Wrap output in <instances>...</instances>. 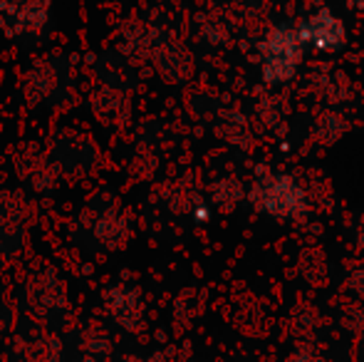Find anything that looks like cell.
<instances>
[{
    "label": "cell",
    "instance_id": "obj_1",
    "mask_svg": "<svg viewBox=\"0 0 364 362\" xmlns=\"http://www.w3.org/2000/svg\"><path fill=\"white\" fill-rule=\"evenodd\" d=\"M302 38L295 28L278 25L260 43V70L268 85H285L297 73L302 60Z\"/></svg>",
    "mask_w": 364,
    "mask_h": 362
},
{
    "label": "cell",
    "instance_id": "obj_2",
    "mask_svg": "<svg viewBox=\"0 0 364 362\" xmlns=\"http://www.w3.org/2000/svg\"><path fill=\"white\" fill-rule=\"evenodd\" d=\"M297 33H300L302 43H310L312 48L325 50V53H337L347 43L345 23L330 8L317 10L312 18H307V23Z\"/></svg>",
    "mask_w": 364,
    "mask_h": 362
},
{
    "label": "cell",
    "instance_id": "obj_3",
    "mask_svg": "<svg viewBox=\"0 0 364 362\" xmlns=\"http://www.w3.org/2000/svg\"><path fill=\"white\" fill-rule=\"evenodd\" d=\"M305 201V193L290 176H273L260 183V206L275 216H290Z\"/></svg>",
    "mask_w": 364,
    "mask_h": 362
},
{
    "label": "cell",
    "instance_id": "obj_4",
    "mask_svg": "<svg viewBox=\"0 0 364 362\" xmlns=\"http://www.w3.org/2000/svg\"><path fill=\"white\" fill-rule=\"evenodd\" d=\"M350 5H352V8H357V10H364V0H350Z\"/></svg>",
    "mask_w": 364,
    "mask_h": 362
}]
</instances>
